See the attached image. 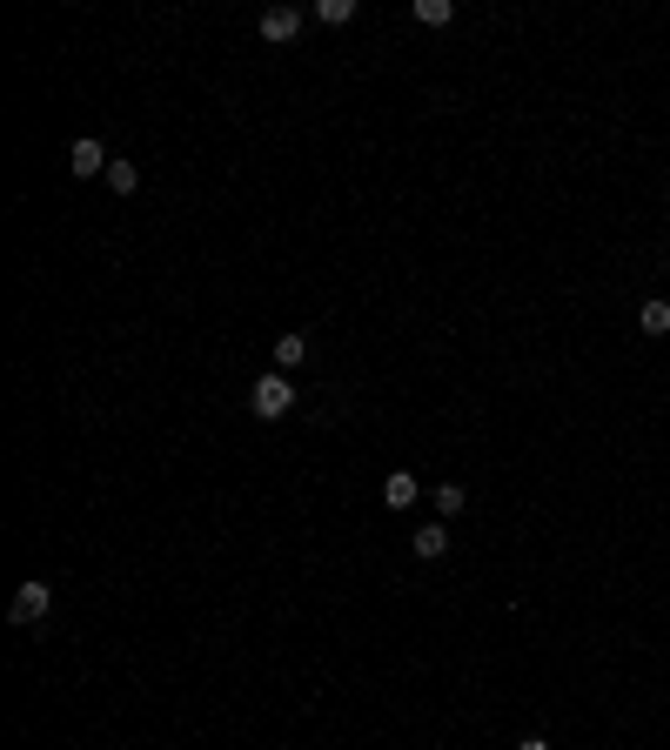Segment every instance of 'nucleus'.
<instances>
[{
  "label": "nucleus",
  "mask_w": 670,
  "mask_h": 750,
  "mask_svg": "<svg viewBox=\"0 0 670 750\" xmlns=\"http://www.w3.org/2000/svg\"><path fill=\"white\" fill-rule=\"evenodd\" d=\"M248 409L262 422H282L295 409V382L289 375H255V389H248Z\"/></svg>",
  "instance_id": "f257e3e1"
},
{
  "label": "nucleus",
  "mask_w": 670,
  "mask_h": 750,
  "mask_svg": "<svg viewBox=\"0 0 670 750\" xmlns=\"http://www.w3.org/2000/svg\"><path fill=\"white\" fill-rule=\"evenodd\" d=\"M108 168H114V155L94 141V134H81V141L67 148V175H74V181H94V175H108Z\"/></svg>",
  "instance_id": "f03ea898"
},
{
  "label": "nucleus",
  "mask_w": 670,
  "mask_h": 750,
  "mask_svg": "<svg viewBox=\"0 0 670 750\" xmlns=\"http://www.w3.org/2000/svg\"><path fill=\"white\" fill-rule=\"evenodd\" d=\"M47 610H54V590H47L41 576H34V583H21V590H14V603H7V617H14V623H41Z\"/></svg>",
  "instance_id": "7ed1b4c3"
},
{
  "label": "nucleus",
  "mask_w": 670,
  "mask_h": 750,
  "mask_svg": "<svg viewBox=\"0 0 670 750\" xmlns=\"http://www.w3.org/2000/svg\"><path fill=\"white\" fill-rule=\"evenodd\" d=\"M295 34H302V7H268L262 14V41H295Z\"/></svg>",
  "instance_id": "20e7f679"
},
{
  "label": "nucleus",
  "mask_w": 670,
  "mask_h": 750,
  "mask_svg": "<svg viewBox=\"0 0 670 750\" xmlns=\"http://www.w3.org/2000/svg\"><path fill=\"white\" fill-rule=\"evenodd\" d=\"M382 503L409 509V503H416V476H409V469H389V476H382Z\"/></svg>",
  "instance_id": "39448f33"
},
{
  "label": "nucleus",
  "mask_w": 670,
  "mask_h": 750,
  "mask_svg": "<svg viewBox=\"0 0 670 750\" xmlns=\"http://www.w3.org/2000/svg\"><path fill=\"white\" fill-rule=\"evenodd\" d=\"M309 362V335H275V369H302Z\"/></svg>",
  "instance_id": "423d86ee"
},
{
  "label": "nucleus",
  "mask_w": 670,
  "mask_h": 750,
  "mask_svg": "<svg viewBox=\"0 0 670 750\" xmlns=\"http://www.w3.org/2000/svg\"><path fill=\"white\" fill-rule=\"evenodd\" d=\"M637 329H644V335H670V302H664V295H650L644 309H637Z\"/></svg>",
  "instance_id": "0eeeda50"
},
{
  "label": "nucleus",
  "mask_w": 670,
  "mask_h": 750,
  "mask_svg": "<svg viewBox=\"0 0 670 750\" xmlns=\"http://www.w3.org/2000/svg\"><path fill=\"white\" fill-rule=\"evenodd\" d=\"M443 550H449V523H423V530H416V556H423V563H436Z\"/></svg>",
  "instance_id": "6e6552de"
},
{
  "label": "nucleus",
  "mask_w": 670,
  "mask_h": 750,
  "mask_svg": "<svg viewBox=\"0 0 670 750\" xmlns=\"http://www.w3.org/2000/svg\"><path fill=\"white\" fill-rule=\"evenodd\" d=\"M449 21H456L449 0H416V27H449Z\"/></svg>",
  "instance_id": "1a4fd4ad"
},
{
  "label": "nucleus",
  "mask_w": 670,
  "mask_h": 750,
  "mask_svg": "<svg viewBox=\"0 0 670 750\" xmlns=\"http://www.w3.org/2000/svg\"><path fill=\"white\" fill-rule=\"evenodd\" d=\"M108 188H114V195H134V188H141V168H134V161H114V168H108Z\"/></svg>",
  "instance_id": "9d476101"
},
{
  "label": "nucleus",
  "mask_w": 670,
  "mask_h": 750,
  "mask_svg": "<svg viewBox=\"0 0 670 750\" xmlns=\"http://www.w3.org/2000/svg\"><path fill=\"white\" fill-rule=\"evenodd\" d=\"M315 21H329V27L356 21V0H315Z\"/></svg>",
  "instance_id": "9b49d317"
},
{
  "label": "nucleus",
  "mask_w": 670,
  "mask_h": 750,
  "mask_svg": "<svg viewBox=\"0 0 670 750\" xmlns=\"http://www.w3.org/2000/svg\"><path fill=\"white\" fill-rule=\"evenodd\" d=\"M436 509H443V516H463V509H469V489H463V483H443V489H436Z\"/></svg>",
  "instance_id": "f8f14e48"
},
{
  "label": "nucleus",
  "mask_w": 670,
  "mask_h": 750,
  "mask_svg": "<svg viewBox=\"0 0 670 750\" xmlns=\"http://www.w3.org/2000/svg\"><path fill=\"white\" fill-rule=\"evenodd\" d=\"M516 750H550V744H543V737H523V744H516Z\"/></svg>",
  "instance_id": "ddd939ff"
}]
</instances>
